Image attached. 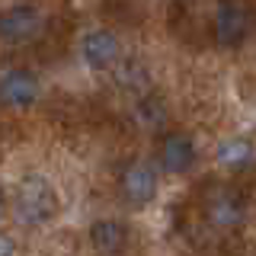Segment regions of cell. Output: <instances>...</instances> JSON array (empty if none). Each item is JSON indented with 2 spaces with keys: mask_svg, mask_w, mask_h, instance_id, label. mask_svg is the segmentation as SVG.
Returning a JSON list of instances; mask_svg holds the SVG:
<instances>
[{
  "mask_svg": "<svg viewBox=\"0 0 256 256\" xmlns=\"http://www.w3.org/2000/svg\"><path fill=\"white\" fill-rule=\"evenodd\" d=\"M13 212L20 221L32 224V228H42V224H48L58 214V192L42 176H26V180L16 182Z\"/></svg>",
  "mask_w": 256,
  "mask_h": 256,
  "instance_id": "1",
  "label": "cell"
},
{
  "mask_svg": "<svg viewBox=\"0 0 256 256\" xmlns=\"http://www.w3.org/2000/svg\"><path fill=\"white\" fill-rule=\"evenodd\" d=\"M202 212H205V221H208L212 230L230 234V230H237L240 224L246 221V198H244V192H240L237 186L218 182V186L208 189Z\"/></svg>",
  "mask_w": 256,
  "mask_h": 256,
  "instance_id": "2",
  "label": "cell"
},
{
  "mask_svg": "<svg viewBox=\"0 0 256 256\" xmlns=\"http://www.w3.org/2000/svg\"><path fill=\"white\" fill-rule=\"evenodd\" d=\"M253 32V13L240 0H218L212 16V36L218 48H240Z\"/></svg>",
  "mask_w": 256,
  "mask_h": 256,
  "instance_id": "3",
  "label": "cell"
},
{
  "mask_svg": "<svg viewBox=\"0 0 256 256\" xmlns=\"http://www.w3.org/2000/svg\"><path fill=\"white\" fill-rule=\"evenodd\" d=\"M118 196L132 208L150 205L154 196H157V166L150 164V160H132V164L118 173Z\"/></svg>",
  "mask_w": 256,
  "mask_h": 256,
  "instance_id": "4",
  "label": "cell"
},
{
  "mask_svg": "<svg viewBox=\"0 0 256 256\" xmlns=\"http://www.w3.org/2000/svg\"><path fill=\"white\" fill-rule=\"evenodd\" d=\"M118 54H122V45L112 36L109 29H90L80 38V58L90 64L93 70H109L118 64Z\"/></svg>",
  "mask_w": 256,
  "mask_h": 256,
  "instance_id": "5",
  "label": "cell"
},
{
  "mask_svg": "<svg viewBox=\"0 0 256 256\" xmlns=\"http://www.w3.org/2000/svg\"><path fill=\"white\" fill-rule=\"evenodd\" d=\"M157 157H160V166H164L166 173H176V176H180V173H189L192 166H196L198 150H196L192 134H186V132H170V134H164V141H160Z\"/></svg>",
  "mask_w": 256,
  "mask_h": 256,
  "instance_id": "6",
  "label": "cell"
},
{
  "mask_svg": "<svg viewBox=\"0 0 256 256\" xmlns=\"http://www.w3.org/2000/svg\"><path fill=\"white\" fill-rule=\"evenodd\" d=\"M0 96L10 109H29L38 100V77L26 68H6L0 77Z\"/></svg>",
  "mask_w": 256,
  "mask_h": 256,
  "instance_id": "7",
  "label": "cell"
},
{
  "mask_svg": "<svg viewBox=\"0 0 256 256\" xmlns=\"http://www.w3.org/2000/svg\"><path fill=\"white\" fill-rule=\"evenodd\" d=\"M42 29V13L32 4H13L6 6L4 20H0V32H4L6 42H29L38 36Z\"/></svg>",
  "mask_w": 256,
  "mask_h": 256,
  "instance_id": "8",
  "label": "cell"
},
{
  "mask_svg": "<svg viewBox=\"0 0 256 256\" xmlns=\"http://www.w3.org/2000/svg\"><path fill=\"white\" fill-rule=\"evenodd\" d=\"M128 237H132V230L118 218H96L90 224V246L100 256H118L128 246Z\"/></svg>",
  "mask_w": 256,
  "mask_h": 256,
  "instance_id": "9",
  "label": "cell"
},
{
  "mask_svg": "<svg viewBox=\"0 0 256 256\" xmlns=\"http://www.w3.org/2000/svg\"><path fill=\"white\" fill-rule=\"evenodd\" d=\"M134 122H138L144 132H164L166 122H170V106H166V100L154 90L134 96V109H132Z\"/></svg>",
  "mask_w": 256,
  "mask_h": 256,
  "instance_id": "10",
  "label": "cell"
},
{
  "mask_svg": "<svg viewBox=\"0 0 256 256\" xmlns=\"http://www.w3.org/2000/svg\"><path fill=\"white\" fill-rule=\"evenodd\" d=\"M112 80H116V86L125 90L128 96H141V93L150 90V74L144 70V64L134 61V58L118 61L116 70H112Z\"/></svg>",
  "mask_w": 256,
  "mask_h": 256,
  "instance_id": "11",
  "label": "cell"
},
{
  "mask_svg": "<svg viewBox=\"0 0 256 256\" xmlns=\"http://www.w3.org/2000/svg\"><path fill=\"white\" fill-rule=\"evenodd\" d=\"M253 157H256V150H253L250 138H228L218 148V164L224 170H246L253 164Z\"/></svg>",
  "mask_w": 256,
  "mask_h": 256,
  "instance_id": "12",
  "label": "cell"
},
{
  "mask_svg": "<svg viewBox=\"0 0 256 256\" xmlns=\"http://www.w3.org/2000/svg\"><path fill=\"white\" fill-rule=\"evenodd\" d=\"M0 250H4V256H13V237L4 234V240H0Z\"/></svg>",
  "mask_w": 256,
  "mask_h": 256,
  "instance_id": "13",
  "label": "cell"
}]
</instances>
